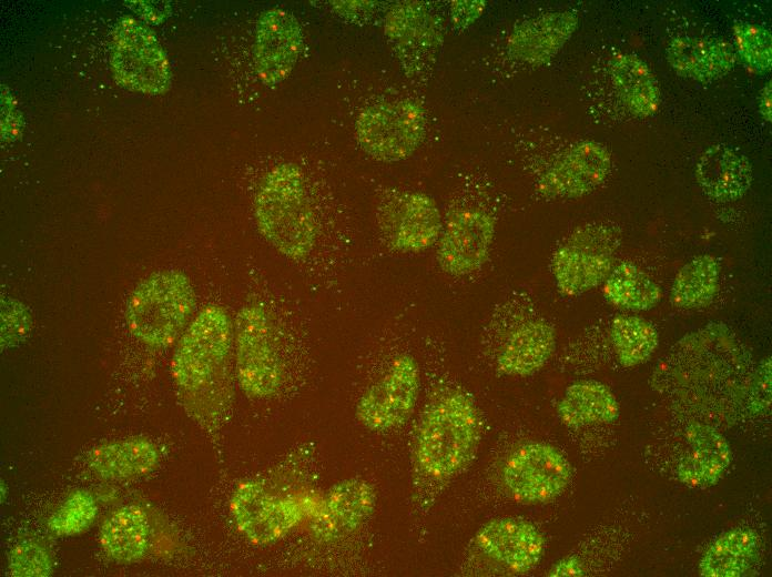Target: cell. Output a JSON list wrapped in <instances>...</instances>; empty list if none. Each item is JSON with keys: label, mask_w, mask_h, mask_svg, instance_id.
I'll return each instance as SVG.
<instances>
[{"label": "cell", "mask_w": 772, "mask_h": 577, "mask_svg": "<svg viewBox=\"0 0 772 577\" xmlns=\"http://www.w3.org/2000/svg\"><path fill=\"white\" fill-rule=\"evenodd\" d=\"M695 180L707 196L717 202H732L749 191L753 170L750 160L738 149L718 143L709 146L695 164Z\"/></svg>", "instance_id": "d6986e66"}, {"label": "cell", "mask_w": 772, "mask_h": 577, "mask_svg": "<svg viewBox=\"0 0 772 577\" xmlns=\"http://www.w3.org/2000/svg\"><path fill=\"white\" fill-rule=\"evenodd\" d=\"M585 568L580 559L576 556H567L557 561L548 573V576H583Z\"/></svg>", "instance_id": "d590c367"}, {"label": "cell", "mask_w": 772, "mask_h": 577, "mask_svg": "<svg viewBox=\"0 0 772 577\" xmlns=\"http://www.w3.org/2000/svg\"><path fill=\"white\" fill-rule=\"evenodd\" d=\"M619 403L611 389L593 379L578 381L567 387L557 405L560 421L578 428L612 423L619 417Z\"/></svg>", "instance_id": "d4e9b609"}, {"label": "cell", "mask_w": 772, "mask_h": 577, "mask_svg": "<svg viewBox=\"0 0 772 577\" xmlns=\"http://www.w3.org/2000/svg\"><path fill=\"white\" fill-rule=\"evenodd\" d=\"M8 568L14 577H47L52 573V558L40 543L24 540L11 549Z\"/></svg>", "instance_id": "d6a6232c"}, {"label": "cell", "mask_w": 772, "mask_h": 577, "mask_svg": "<svg viewBox=\"0 0 772 577\" xmlns=\"http://www.w3.org/2000/svg\"><path fill=\"white\" fill-rule=\"evenodd\" d=\"M555 348V328L542 320L529 321L508 336L497 356V365L506 375L528 376L549 361Z\"/></svg>", "instance_id": "44dd1931"}, {"label": "cell", "mask_w": 772, "mask_h": 577, "mask_svg": "<svg viewBox=\"0 0 772 577\" xmlns=\"http://www.w3.org/2000/svg\"><path fill=\"white\" fill-rule=\"evenodd\" d=\"M577 26L571 12L550 13L521 24L511 37V50L529 63H544L567 41Z\"/></svg>", "instance_id": "4316f807"}, {"label": "cell", "mask_w": 772, "mask_h": 577, "mask_svg": "<svg viewBox=\"0 0 772 577\" xmlns=\"http://www.w3.org/2000/svg\"><path fill=\"white\" fill-rule=\"evenodd\" d=\"M720 264L710 254H701L684 264L671 287L672 303L684 310L710 305L719 291Z\"/></svg>", "instance_id": "83f0119b"}, {"label": "cell", "mask_w": 772, "mask_h": 577, "mask_svg": "<svg viewBox=\"0 0 772 577\" xmlns=\"http://www.w3.org/2000/svg\"><path fill=\"white\" fill-rule=\"evenodd\" d=\"M684 442L676 468L678 479L690 487L715 485L732 459L725 437L710 425L691 423L684 431Z\"/></svg>", "instance_id": "ac0fdd59"}, {"label": "cell", "mask_w": 772, "mask_h": 577, "mask_svg": "<svg viewBox=\"0 0 772 577\" xmlns=\"http://www.w3.org/2000/svg\"><path fill=\"white\" fill-rule=\"evenodd\" d=\"M610 336L618 361L624 367L647 362L659 343L654 326L639 316H616Z\"/></svg>", "instance_id": "f546056e"}, {"label": "cell", "mask_w": 772, "mask_h": 577, "mask_svg": "<svg viewBox=\"0 0 772 577\" xmlns=\"http://www.w3.org/2000/svg\"><path fill=\"white\" fill-rule=\"evenodd\" d=\"M99 537L102 549L112 560L120 564L138 561L150 547L149 517L138 505L121 506L101 524Z\"/></svg>", "instance_id": "7402d4cb"}, {"label": "cell", "mask_w": 772, "mask_h": 577, "mask_svg": "<svg viewBox=\"0 0 772 577\" xmlns=\"http://www.w3.org/2000/svg\"><path fill=\"white\" fill-rule=\"evenodd\" d=\"M611 156L596 141H580L565 150L539 180L540 193L551 199H577L592 192L609 175Z\"/></svg>", "instance_id": "4fadbf2b"}, {"label": "cell", "mask_w": 772, "mask_h": 577, "mask_svg": "<svg viewBox=\"0 0 772 577\" xmlns=\"http://www.w3.org/2000/svg\"><path fill=\"white\" fill-rule=\"evenodd\" d=\"M571 467L555 446L530 442L507 457L501 479L509 496L524 504H544L557 498L568 486Z\"/></svg>", "instance_id": "30bf717a"}, {"label": "cell", "mask_w": 772, "mask_h": 577, "mask_svg": "<svg viewBox=\"0 0 772 577\" xmlns=\"http://www.w3.org/2000/svg\"><path fill=\"white\" fill-rule=\"evenodd\" d=\"M618 245L619 235L608 225L589 224L576 230L552 257L558 290L575 296L603 283L613 267Z\"/></svg>", "instance_id": "8992f818"}, {"label": "cell", "mask_w": 772, "mask_h": 577, "mask_svg": "<svg viewBox=\"0 0 772 577\" xmlns=\"http://www.w3.org/2000/svg\"><path fill=\"white\" fill-rule=\"evenodd\" d=\"M475 545L482 556L512 574H526L540 561L545 538L530 522L495 518L479 528Z\"/></svg>", "instance_id": "2e32d148"}, {"label": "cell", "mask_w": 772, "mask_h": 577, "mask_svg": "<svg viewBox=\"0 0 772 577\" xmlns=\"http://www.w3.org/2000/svg\"><path fill=\"white\" fill-rule=\"evenodd\" d=\"M311 502L274 493L264 482L247 480L231 498L237 529L254 545H271L285 537L307 515Z\"/></svg>", "instance_id": "52a82bcc"}, {"label": "cell", "mask_w": 772, "mask_h": 577, "mask_svg": "<svg viewBox=\"0 0 772 577\" xmlns=\"http://www.w3.org/2000/svg\"><path fill=\"white\" fill-rule=\"evenodd\" d=\"M610 74L618 95L632 114L648 118L657 112L659 85L642 59L633 53H618L611 59Z\"/></svg>", "instance_id": "484cf974"}, {"label": "cell", "mask_w": 772, "mask_h": 577, "mask_svg": "<svg viewBox=\"0 0 772 577\" xmlns=\"http://www.w3.org/2000/svg\"><path fill=\"white\" fill-rule=\"evenodd\" d=\"M733 33L737 49L745 64L759 73L769 71L772 61L770 31L755 23L737 22Z\"/></svg>", "instance_id": "1f68e13d"}, {"label": "cell", "mask_w": 772, "mask_h": 577, "mask_svg": "<svg viewBox=\"0 0 772 577\" xmlns=\"http://www.w3.org/2000/svg\"><path fill=\"white\" fill-rule=\"evenodd\" d=\"M759 112L765 121H771V81L765 83L759 95Z\"/></svg>", "instance_id": "8d00e7d4"}, {"label": "cell", "mask_w": 772, "mask_h": 577, "mask_svg": "<svg viewBox=\"0 0 772 577\" xmlns=\"http://www.w3.org/2000/svg\"><path fill=\"white\" fill-rule=\"evenodd\" d=\"M255 220L261 234L282 255L306 257L317 227L303 173L293 163H280L262 180L255 196Z\"/></svg>", "instance_id": "3957f363"}, {"label": "cell", "mask_w": 772, "mask_h": 577, "mask_svg": "<svg viewBox=\"0 0 772 577\" xmlns=\"http://www.w3.org/2000/svg\"><path fill=\"white\" fill-rule=\"evenodd\" d=\"M159 459V451L152 442L134 437L95 446L87 463L102 479H128L151 473Z\"/></svg>", "instance_id": "603a6c76"}, {"label": "cell", "mask_w": 772, "mask_h": 577, "mask_svg": "<svg viewBox=\"0 0 772 577\" xmlns=\"http://www.w3.org/2000/svg\"><path fill=\"white\" fill-rule=\"evenodd\" d=\"M30 316L21 305L2 306L1 346H13L26 337L30 330Z\"/></svg>", "instance_id": "836d02e7"}, {"label": "cell", "mask_w": 772, "mask_h": 577, "mask_svg": "<svg viewBox=\"0 0 772 577\" xmlns=\"http://www.w3.org/2000/svg\"><path fill=\"white\" fill-rule=\"evenodd\" d=\"M480 439V416L474 401L451 389L423 411L414 441V465L425 478L441 482L460 473Z\"/></svg>", "instance_id": "7a4b0ae2"}, {"label": "cell", "mask_w": 772, "mask_h": 577, "mask_svg": "<svg viewBox=\"0 0 772 577\" xmlns=\"http://www.w3.org/2000/svg\"><path fill=\"white\" fill-rule=\"evenodd\" d=\"M376 506L373 485L348 478L333 485L311 514L309 534L319 544L339 541L358 532Z\"/></svg>", "instance_id": "7c38bea8"}, {"label": "cell", "mask_w": 772, "mask_h": 577, "mask_svg": "<svg viewBox=\"0 0 772 577\" xmlns=\"http://www.w3.org/2000/svg\"><path fill=\"white\" fill-rule=\"evenodd\" d=\"M111 69L119 84L159 94L170 85L166 55L150 29L131 17L119 20L111 42Z\"/></svg>", "instance_id": "9c48e42d"}, {"label": "cell", "mask_w": 772, "mask_h": 577, "mask_svg": "<svg viewBox=\"0 0 772 577\" xmlns=\"http://www.w3.org/2000/svg\"><path fill=\"white\" fill-rule=\"evenodd\" d=\"M666 55L679 75L699 82L724 77L735 63L732 45L709 37H678L668 44Z\"/></svg>", "instance_id": "ffe728a7"}, {"label": "cell", "mask_w": 772, "mask_h": 577, "mask_svg": "<svg viewBox=\"0 0 772 577\" xmlns=\"http://www.w3.org/2000/svg\"><path fill=\"white\" fill-rule=\"evenodd\" d=\"M302 49V32L293 14L282 9L265 11L256 27L254 62L267 85L283 81L293 70Z\"/></svg>", "instance_id": "e0dca14e"}, {"label": "cell", "mask_w": 772, "mask_h": 577, "mask_svg": "<svg viewBox=\"0 0 772 577\" xmlns=\"http://www.w3.org/2000/svg\"><path fill=\"white\" fill-rule=\"evenodd\" d=\"M761 539L746 527H735L721 534L703 553L699 570L705 577H740L748 575L759 563Z\"/></svg>", "instance_id": "cb8c5ba5"}, {"label": "cell", "mask_w": 772, "mask_h": 577, "mask_svg": "<svg viewBox=\"0 0 772 577\" xmlns=\"http://www.w3.org/2000/svg\"><path fill=\"white\" fill-rule=\"evenodd\" d=\"M195 306L189 277L180 271L154 272L131 293L125 322L131 334L151 348L172 345L182 335Z\"/></svg>", "instance_id": "277c9868"}, {"label": "cell", "mask_w": 772, "mask_h": 577, "mask_svg": "<svg viewBox=\"0 0 772 577\" xmlns=\"http://www.w3.org/2000/svg\"><path fill=\"white\" fill-rule=\"evenodd\" d=\"M276 327L258 303L244 305L234 328L235 371L242 391L250 397L268 398L280 389L284 363Z\"/></svg>", "instance_id": "5b68a950"}, {"label": "cell", "mask_w": 772, "mask_h": 577, "mask_svg": "<svg viewBox=\"0 0 772 577\" xmlns=\"http://www.w3.org/2000/svg\"><path fill=\"white\" fill-rule=\"evenodd\" d=\"M495 221L480 209L455 212L441 233L437 261L450 275L470 274L486 262L494 237Z\"/></svg>", "instance_id": "5bb4252c"}, {"label": "cell", "mask_w": 772, "mask_h": 577, "mask_svg": "<svg viewBox=\"0 0 772 577\" xmlns=\"http://www.w3.org/2000/svg\"><path fill=\"white\" fill-rule=\"evenodd\" d=\"M603 283L606 298L614 306L629 311H649L662 297L660 286L631 262L612 267Z\"/></svg>", "instance_id": "f1b7e54d"}, {"label": "cell", "mask_w": 772, "mask_h": 577, "mask_svg": "<svg viewBox=\"0 0 772 577\" xmlns=\"http://www.w3.org/2000/svg\"><path fill=\"white\" fill-rule=\"evenodd\" d=\"M98 505L91 493L78 489L69 494L48 519L57 536H73L87 530L95 520Z\"/></svg>", "instance_id": "4dcf8cb0"}, {"label": "cell", "mask_w": 772, "mask_h": 577, "mask_svg": "<svg viewBox=\"0 0 772 577\" xmlns=\"http://www.w3.org/2000/svg\"><path fill=\"white\" fill-rule=\"evenodd\" d=\"M753 394V405L758 406L756 411L761 407H766L771 399V361L766 358L761 363V366L756 373V377L752 387Z\"/></svg>", "instance_id": "e575fe53"}, {"label": "cell", "mask_w": 772, "mask_h": 577, "mask_svg": "<svg viewBox=\"0 0 772 577\" xmlns=\"http://www.w3.org/2000/svg\"><path fill=\"white\" fill-rule=\"evenodd\" d=\"M419 383L416 360L409 354L398 355L386 373L360 396L356 406L357 419L375 432L399 427L414 411Z\"/></svg>", "instance_id": "8fae6325"}, {"label": "cell", "mask_w": 772, "mask_h": 577, "mask_svg": "<svg viewBox=\"0 0 772 577\" xmlns=\"http://www.w3.org/2000/svg\"><path fill=\"white\" fill-rule=\"evenodd\" d=\"M379 225L397 251L417 253L431 246L440 234V213L435 201L420 192L393 196L380 209Z\"/></svg>", "instance_id": "9a60e30c"}, {"label": "cell", "mask_w": 772, "mask_h": 577, "mask_svg": "<svg viewBox=\"0 0 772 577\" xmlns=\"http://www.w3.org/2000/svg\"><path fill=\"white\" fill-rule=\"evenodd\" d=\"M423 109L409 100L376 103L356 121V138L372 158L394 162L409 156L425 134Z\"/></svg>", "instance_id": "ba28073f"}, {"label": "cell", "mask_w": 772, "mask_h": 577, "mask_svg": "<svg viewBox=\"0 0 772 577\" xmlns=\"http://www.w3.org/2000/svg\"><path fill=\"white\" fill-rule=\"evenodd\" d=\"M234 326L225 308L204 307L181 335L171 364L179 399L207 431L217 429L233 402Z\"/></svg>", "instance_id": "6da1fadb"}]
</instances>
